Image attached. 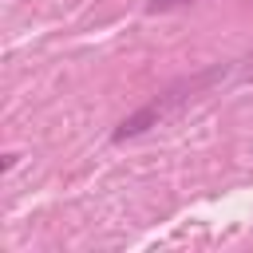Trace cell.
Segmentation results:
<instances>
[{
    "instance_id": "6da1fadb",
    "label": "cell",
    "mask_w": 253,
    "mask_h": 253,
    "mask_svg": "<svg viewBox=\"0 0 253 253\" xmlns=\"http://www.w3.org/2000/svg\"><path fill=\"white\" fill-rule=\"evenodd\" d=\"M178 4H190V0H150V12H166V8H178Z\"/></svg>"
}]
</instances>
